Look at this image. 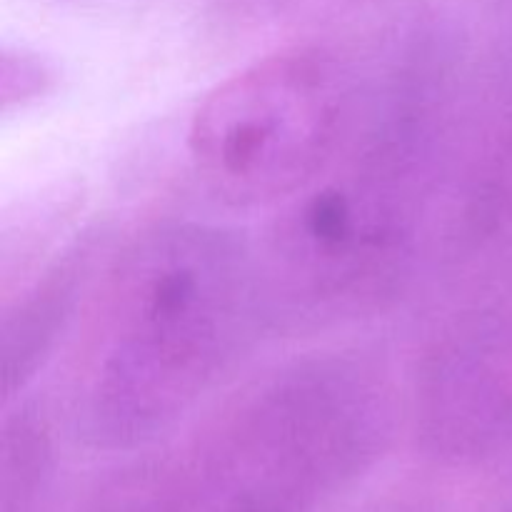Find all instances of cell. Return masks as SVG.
Returning <instances> with one entry per match:
<instances>
[{
	"mask_svg": "<svg viewBox=\"0 0 512 512\" xmlns=\"http://www.w3.org/2000/svg\"><path fill=\"white\" fill-rule=\"evenodd\" d=\"M465 78L460 50L430 35L370 68L340 153L255 240L270 333L345 328L413 293L475 195Z\"/></svg>",
	"mask_w": 512,
	"mask_h": 512,
	"instance_id": "obj_1",
	"label": "cell"
},
{
	"mask_svg": "<svg viewBox=\"0 0 512 512\" xmlns=\"http://www.w3.org/2000/svg\"><path fill=\"white\" fill-rule=\"evenodd\" d=\"M265 333L255 240L213 220L145 225L105 255L70 330L60 388L68 433L93 453L150 448Z\"/></svg>",
	"mask_w": 512,
	"mask_h": 512,
	"instance_id": "obj_2",
	"label": "cell"
},
{
	"mask_svg": "<svg viewBox=\"0 0 512 512\" xmlns=\"http://www.w3.org/2000/svg\"><path fill=\"white\" fill-rule=\"evenodd\" d=\"M400 395L363 350H315L235 390L95 512H325L390 453Z\"/></svg>",
	"mask_w": 512,
	"mask_h": 512,
	"instance_id": "obj_3",
	"label": "cell"
},
{
	"mask_svg": "<svg viewBox=\"0 0 512 512\" xmlns=\"http://www.w3.org/2000/svg\"><path fill=\"white\" fill-rule=\"evenodd\" d=\"M368 78L335 45L290 43L220 80L185 138L203 193L230 210H278L340 153Z\"/></svg>",
	"mask_w": 512,
	"mask_h": 512,
	"instance_id": "obj_4",
	"label": "cell"
},
{
	"mask_svg": "<svg viewBox=\"0 0 512 512\" xmlns=\"http://www.w3.org/2000/svg\"><path fill=\"white\" fill-rule=\"evenodd\" d=\"M410 428L425 460L450 470L512 463V263L465 295L420 348Z\"/></svg>",
	"mask_w": 512,
	"mask_h": 512,
	"instance_id": "obj_5",
	"label": "cell"
},
{
	"mask_svg": "<svg viewBox=\"0 0 512 512\" xmlns=\"http://www.w3.org/2000/svg\"><path fill=\"white\" fill-rule=\"evenodd\" d=\"M103 228H88L53 255L25 285L3 315V395L5 405L25 395L58 340L73 330L90 283L103 263Z\"/></svg>",
	"mask_w": 512,
	"mask_h": 512,
	"instance_id": "obj_6",
	"label": "cell"
},
{
	"mask_svg": "<svg viewBox=\"0 0 512 512\" xmlns=\"http://www.w3.org/2000/svg\"><path fill=\"white\" fill-rule=\"evenodd\" d=\"M0 445V505L3 512H53L55 460L48 413L35 400L5 405Z\"/></svg>",
	"mask_w": 512,
	"mask_h": 512,
	"instance_id": "obj_7",
	"label": "cell"
},
{
	"mask_svg": "<svg viewBox=\"0 0 512 512\" xmlns=\"http://www.w3.org/2000/svg\"><path fill=\"white\" fill-rule=\"evenodd\" d=\"M213 18L233 35H270L320 25L363 0H210Z\"/></svg>",
	"mask_w": 512,
	"mask_h": 512,
	"instance_id": "obj_8",
	"label": "cell"
},
{
	"mask_svg": "<svg viewBox=\"0 0 512 512\" xmlns=\"http://www.w3.org/2000/svg\"><path fill=\"white\" fill-rule=\"evenodd\" d=\"M3 75L5 110H10L13 105H25L28 100H35L38 95H43L50 88V80H53V70L38 55L30 53H5Z\"/></svg>",
	"mask_w": 512,
	"mask_h": 512,
	"instance_id": "obj_9",
	"label": "cell"
},
{
	"mask_svg": "<svg viewBox=\"0 0 512 512\" xmlns=\"http://www.w3.org/2000/svg\"><path fill=\"white\" fill-rule=\"evenodd\" d=\"M370 512H440L433 503L420 498H398V500H388V503L378 505L375 510Z\"/></svg>",
	"mask_w": 512,
	"mask_h": 512,
	"instance_id": "obj_10",
	"label": "cell"
},
{
	"mask_svg": "<svg viewBox=\"0 0 512 512\" xmlns=\"http://www.w3.org/2000/svg\"><path fill=\"white\" fill-rule=\"evenodd\" d=\"M508 158H510V170H512V125H510V145H508Z\"/></svg>",
	"mask_w": 512,
	"mask_h": 512,
	"instance_id": "obj_11",
	"label": "cell"
},
{
	"mask_svg": "<svg viewBox=\"0 0 512 512\" xmlns=\"http://www.w3.org/2000/svg\"><path fill=\"white\" fill-rule=\"evenodd\" d=\"M503 512H512V503H510V505H508V508H505Z\"/></svg>",
	"mask_w": 512,
	"mask_h": 512,
	"instance_id": "obj_12",
	"label": "cell"
}]
</instances>
